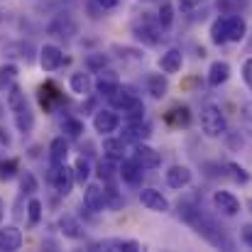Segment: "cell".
Instances as JSON below:
<instances>
[{"label": "cell", "instance_id": "obj_42", "mask_svg": "<svg viewBox=\"0 0 252 252\" xmlns=\"http://www.w3.org/2000/svg\"><path fill=\"white\" fill-rule=\"evenodd\" d=\"M113 52H118L120 59H132V62H142V59H145L142 49H132V47H120V44H115Z\"/></svg>", "mask_w": 252, "mask_h": 252}, {"label": "cell", "instance_id": "obj_41", "mask_svg": "<svg viewBox=\"0 0 252 252\" xmlns=\"http://www.w3.org/2000/svg\"><path fill=\"white\" fill-rule=\"evenodd\" d=\"M17 176V159H0V181H10Z\"/></svg>", "mask_w": 252, "mask_h": 252}, {"label": "cell", "instance_id": "obj_15", "mask_svg": "<svg viewBox=\"0 0 252 252\" xmlns=\"http://www.w3.org/2000/svg\"><path fill=\"white\" fill-rule=\"evenodd\" d=\"M140 100V95H137V91L132 88V86H120L113 95H110V105L115 108V110H127L130 105H135Z\"/></svg>", "mask_w": 252, "mask_h": 252}, {"label": "cell", "instance_id": "obj_29", "mask_svg": "<svg viewBox=\"0 0 252 252\" xmlns=\"http://www.w3.org/2000/svg\"><path fill=\"white\" fill-rule=\"evenodd\" d=\"M69 86H71V91H74V93H79V95H91L93 81H91V76H88V74H84V71H76V74H71Z\"/></svg>", "mask_w": 252, "mask_h": 252}, {"label": "cell", "instance_id": "obj_37", "mask_svg": "<svg viewBox=\"0 0 252 252\" xmlns=\"http://www.w3.org/2000/svg\"><path fill=\"white\" fill-rule=\"evenodd\" d=\"M15 79H17V66L15 64H2L0 66V88L7 91L10 86L15 84Z\"/></svg>", "mask_w": 252, "mask_h": 252}, {"label": "cell", "instance_id": "obj_7", "mask_svg": "<svg viewBox=\"0 0 252 252\" xmlns=\"http://www.w3.org/2000/svg\"><path fill=\"white\" fill-rule=\"evenodd\" d=\"M52 184H54V189H57L59 196H69L71 189H74V184H76L74 167H66V164L57 167L54 169V174H52Z\"/></svg>", "mask_w": 252, "mask_h": 252}, {"label": "cell", "instance_id": "obj_6", "mask_svg": "<svg viewBox=\"0 0 252 252\" xmlns=\"http://www.w3.org/2000/svg\"><path fill=\"white\" fill-rule=\"evenodd\" d=\"M93 127H95V132H100V135H110V132H115V130L120 127V115L115 113V108H113V110H110V108L95 110V115H93Z\"/></svg>", "mask_w": 252, "mask_h": 252}, {"label": "cell", "instance_id": "obj_4", "mask_svg": "<svg viewBox=\"0 0 252 252\" xmlns=\"http://www.w3.org/2000/svg\"><path fill=\"white\" fill-rule=\"evenodd\" d=\"M162 30H164V27H162L159 22H152V20H142V22H135V25H132V34H135L140 42L150 44V47H157V44L164 39Z\"/></svg>", "mask_w": 252, "mask_h": 252}, {"label": "cell", "instance_id": "obj_19", "mask_svg": "<svg viewBox=\"0 0 252 252\" xmlns=\"http://www.w3.org/2000/svg\"><path fill=\"white\" fill-rule=\"evenodd\" d=\"M66 157H69V142L64 137H54L49 142V164H52V169L66 164Z\"/></svg>", "mask_w": 252, "mask_h": 252}, {"label": "cell", "instance_id": "obj_13", "mask_svg": "<svg viewBox=\"0 0 252 252\" xmlns=\"http://www.w3.org/2000/svg\"><path fill=\"white\" fill-rule=\"evenodd\" d=\"M213 206H216V211H220L223 216H230V218L240 213V201L230 191H216L213 193Z\"/></svg>", "mask_w": 252, "mask_h": 252}, {"label": "cell", "instance_id": "obj_25", "mask_svg": "<svg viewBox=\"0 0 252 252\" xmlns=\"http://www.w3.org/2000/svg\"><path fill=\"white\" fill-rule=\"evenodd\" d=\"M167 91H169V81L164 74H150V76H147V93H150L152 98L159 100V98L167 95Z\"/></svg>", "mask_w": 252, "mask_h": 252}, {"label": "cell", "instance_id": "obj_32", "mask_svg": "<svg viewBox=\"0 0 252 252\" xmlns=\"http://www.w3.org/2000/svg\"><path fill=\"white\" fill-rule=\"evenodd\" d=\"M211 42L213 44H225L228 42V30H225V15L223 17H218V20H213V25H211Z\"/></svg>", "mask_w": 252, "mask_h": 252}, {"label": "cell", "instance_id": "obj_31", "mask_svg": "<svg viewBox=\"0 0 252 252\" xmlns=\"http://www.w3.org/2000/svg\"><path fill=\"white\" fill-rule=\"evenodd\" d=\"M5 95H7V108L15 113V110H20L22 105H27V98H25V91L17 86V81L10 86L7 91H5Z\"/></svg>", "mask_w": 252, "mask_h": 252}, {"label": "cell", "instance_id": "obj_40", "mask_svg": "<svg viewBox=\"0 0 252 252\" xmlns=\"http://www.w3.org/2000/svg\"><path fill=\"white\" fill-rule=\"evenodd\" d=\"M123 118H125V123H137V120H142V118H145V103L137 100L135 105H130L127 110H123Z\"/></svg>", "mask_w": 252, "mask_h": 252}, {"label": "cell", "instance_id": "obj_20", "mask_svg": "<svg viewBox=\"0 0 252 252\" xmlns=\"http://www.w3.org/2000/svg\"><path fill=\"white\" fill-rule=\"evenodd\" d=\"M22 233H20V228H15V225H5V228H0V250H20L22 248Z\"/></svg>", "mask_w": 252, "mask_h": 252}, {"label": "cell", "instance_id": "obj_50", "mask_svg": "<svg viewBox=\"0 0 252 252\" xmlns=\"http://www.w3.org/2000/svg\"><path fill=\"white\" fill-rule=\"evenodd\" d=\"M2 216H5V211H2V201H0V223H2Z\"/></svg>", "mask_w": 252, "mask_h": 252}, {"label": "cell", "instance_id": "obj_44", "mask_svg": "<svg viewBox=\"0 0 252 252\" xmlns=\"http://www.w3.org/2000/svg\"><path fill=\"white\" fill-rule=\"evenodd\" d=\"M225 169L230 171V176H233L235 181H240V184H248V181H250V174L240 167L238 162H228V164H225Z\"/></svg>", "mask_w": 252, "mask_h": 252}, {"label": "cell", "instance_id": "obj_5", "mask_svg": "<svg viewBox=\"0 0 252 252\" xmlns=\"http://www.w3.org/2000/svg\"><path fill=\"white\" fill-rule=\"evenodd\" d=\"M108 189L100 186V184H88L84 191V206L91 213H100L105 206H108Z\"/></svg>", "mask_w": 252, "mask_h": 252}, {"label": "cell", "instance_id": "obj_38", "mask_svg": "<svg viewBox=\"0 0 252 252\" xmlns=\"http://www.w3.org/2000/svg\"><path fill=\"white\" fill-rule=\"evenodd\" d=\"M37 189H39V184H37L34 174L32 171H20V191L22 193H34Z\"/></svg>", "mask_w": 252, "mask_h": 252}, {"label": "cell", "instance_id": "obj_26", "mask_svg": "<svg viewBox=\"0 0 252 252\" xmlns=\"http://www.w3.org/2000/svg\"><path fill=\"white\" fill-rule=\"evenodd\" d=\"M37 98H39V105H42L47 113H52V108H54L52 103H54V100H62V93H59V88L54 84H44V86H39V95H37Z\"/></svg>", "mask_w": 252, "mask_h": 252}, {"label": "cell", "instance_id": "obj_27", "mask_svg": "<svg viewBox=\"0 0 252 252\" xmlns=\"http://www.w3.org/2000/svg\"><path fill=\"white\" fill-rule=\"evenodd\" d=\"M125 140L123 137H105L103 140V155L105 157H110V159H123V155H125Z\"/></svg>", "mask_w": 252, "mask_h": 252}, {"label": "cell", "instance_id": "obj_39", "mask_svg": "<svg viewBox=\"0 0 252 252\" xmlns=\"http://www.w3.org/2000/svg\"><path fill=\"white\" fill-rule=\"evenodd\" d=\"M74 174H76V184H86V181H88V176H91V164H88L86 157H79V159L74 162Z\"/></svg>", "mask_w": 252, "mask_h": 252}, {"label": "cell", "instance_id": "obj_28", "mask_svg": "<svg viewBox=\"0 0 252 252\" xmlns=\"http://www.w3.org/2000/svg\"><path fill=\"white\" fill-rule=\"evenodd\" d=\"M98 176H100V181H103V184L115 181V179L120 176V171H118V159L103 157V159L98 162Z\"/></svg>", "mask_w": 252, "mask_h": 252}, {"label": "cell", "instance_id": "obj_24", "mask_svg": "<svg viewBox=\"0 0 252 252\" xmlns=\"http://www.w3.org/2000/svg\"><path fill=\"white\" fill-rule=\"evenodd\" d=\"M59 230L64 233V238H71V240L84 238V228H81V223H79L74 216H69V213H64V216L59 218Z\"/></svg>", "mask_w": 252, "mask_h": 252}, {"label": "cell", "instance_id": "obj_3", "mask_svg": "<svg viewBox=\"0 0 252 252\" xmlns=\"http://www.w3.org/2000/svg\"><path fill=\"white\" fill-rule=\"evenodd\" d=\"M88 250L93 252H140L142 245L137 240H130V238H108V240H95L88 245Z\"/></svg>", "mask_w": 252, "mask_h": 252}, {"label": "cell", "instance_id": "obj_17", "mask_svg": "<svg viewBox=\"0 0 252 252\" xmlns=\"http://www.w3.org/2000/svg\"><path fill=\"white\" fill-rule=\"evenodd\" d=\"M225 30H228V42H243L248 34V22L240 15L230 12L225 15Z\"/></svg>", "mask_w": 252, "mask_h": 252}, {"label": "cell", "instance_id": "obj_47", "mask_svg": "<svg viewBox=\"0 0 252 252\" xmlns=\"http://www.w3.org/2000/svg\"><path fill=\"white\" fill-rule=\"evenodd\" d=\"M243 79H245L248 86H252V59H248V62L243 64Z\"/></svg>", "mask_w": 252, "mask_h": 252}, {"label": "cell", "instance_id": "obj_9", "mask_svg": "<svg viewBox=\"0 0 252 252\" xmlns=\"http://www.w3.org/2000/svg\"><path fill=\"white\" fill-rule=\"evenodd\" d=\"M140 203L152 213H167L169 211L167 196H162V191H157V189H142L140 191Z\"/></svg>", "mask_w": 252, "mask_h": 252}, {"label": "cell", "instance_id": "obj_1", "mask_svg": "<svg viewBox=\"0 0 252 252\" xmlns=\"http://www.w3.org/2000/svg\"><path fill=\"white\" fill-rule=\"evenodd\" d=\"M179 218L184 223H189L203 240H208L213 248H223V250H233V243L228 240V235L223 233V228L211 218L206 216L201 208L191 206V203H179Z\"/></svg>", "mask_w": 252, "mask_h": 252}, {"label": "cell", "instance_id": "obj_30", "mask_svg": "<svg viewBox=\"0 0 252 252\" xmlns=\"http://www.w3.org/2000/svg\"><path fill=\"white\" fill-rule=\"evenodd\" d=\"M12 115H15V127H17L20 132H30V130L34 127V115H32L30 105H22V108L15 110Z\"/></svg>", "mask_w": 252, "mask_h": 252}, {"label": "cell", "instance_id": "obj_2", "mask_svg": "<svg viewBox=\"0 0 252 252\" xmlns=\"http://www.w3.org/2000/svg\"><path fill=\"white\" fill-rule=\"evenodd\" d=\"M201 130L206 137H223L228 135V120L223 115V110L213 103H206L201 108Z\"/></svg>", "mask_w": 252, "mask_h": 252}, {"label": "cell", "instance_id": "obj_23", "mask_svg": "<svg viewBox=\"0 0 252 252\" xmlns=\"http://www.w3.org/2000/svg\"><path fill=\"white\" fill-rule=\"evenodd\" d=\"M230 79V64L228 62H213L208 66V86L218 88Z\"/></svg>", "mask_w": 252, "mask_h": 252}, {"label": "cell", "instance_id": "obj_10", "mask_svg": "<svg viewBox=\"0 0 252 252\" xmlns=\"http://www.w3.org/2000/svg\"><path fill=\"white\" fill-rule=\"evenodd\" d=\"M62 64H64V52L57 44H44L39 49V66L44 71H57L62 69Z\"/></svg>", "mask_w": 252, "mask_h": 252}, {"label": "cell", "instance_id": "obj_36", "mask_svg": "<svg viewBox=\"0 0 252 252\" xmlns=\"http://www.w3.org/2000/svg\"><path fill=\"white\" fill-rule=\"evenodd\" d=\"M7 49V54L10 57H20V59H25V62H32V44H27V42H17V44H7L5 47Z\"/></svg>", "mask_w": 252, "mask_h": 252}, {"label": "cell", "instance_id": "obj_21", "mask_svg": "<svg viewBox=\"0 0 252 252\" xmlns=\"http://www.w3.org/2000/svg\"><path fill=\"white\" fill-rule=\"evenodd\" d=\"M164 118H167L169 125H174V127H189V123H191V108L176 103V105L169 108Z\"/></svg>", "mask_w": 252, "mask_h": 252}, {"label": "cell", "instance_id": "obj_35", "mask_svg": "<svg viewBox=\"0 0 252 252\" xmlns=\"http://www.w3.org/2000/svg\"><path fill=\"white\" fill-rule=\"evenodd\" d=\"M42 220V201L39 198H30L27 201V225L34 228Z\"/></svg>", "mask_w": 252, "mask_h": 252}, {"label": "cell", "instance_id": "obj_12", "mask_svg": "<svg viewBox=\"0 0 252 252\" xmlns=\"http://www.w3.org/2000/svg\"><path fill=\"white\" fill-rule=\"evenodd\" d=\"M120 137H123L125 142L140 145V142H145V140L152 137V127H150L147 123H142V120H137V123H125V130H123Z\"/></svg>", "mask_w": 252, "mask_h": 252}, {"label": "cell", "instance_id": "obj_8", "mask_svg": "<svg viewBox=\"0 0 252 252\" xmlns=\"http://www.w3.org/2000/svg\"><path fill=\"white\" fill-rule=\"evenodd\" d=\"M47 32H49L52 37L69 39V37H74V34L79 32V25H76L69 15H59V17H54V20L47 25Z\"/></svg>", "mask_w": 252, "mask_h": 252}, {"label": "cell", "instance_id": "obj_33", "mask_svg": "<svg viewBox=\"0 0 252 252\" xmlns=\"http://www.w3.org/2000/svg\"><path fill=\"white\" fill-rule=\"evenodd\" d=\"M84 66L88 69V71H103L105 66H108V57L105 54H100V52H93V54H86L84 59Z\"/></svg>", "mask_w": 252, "mask_h": 252}, {"label": "cell", "instance_id": "obj_16", "mask_svg": "<svg viewBox=\"0 0 252 252\" xmlns=\"http://www.w3.org/2000/svg\"><path fill=\"white\" fill-rule=\"evenodd\" d=\"M164 179H167V184L171 186V189H184V186H189V184H191L193 174H191V169L184 167V164H174V167L167 169Z\"/></svg>", "mask_w": 252, "mask_h": 252}, {"label": "cell", "instance_id": "obj_14", "mask_svg": "<svg viewBox=\"0 0 252 252\" xmlns=\"http://www.w3.org/2000/svg\"><path fill=\"white\" fill-rule=\"evenodd\" d=\"M118 171H120V179H123L125 184H130V186H137V184H142L145 167H142V164H137L135 159H120Z\"/></svg>", "mask_w": 252, "mask_h": 252}, {"label": "cell", "instance_id": "obj_22", "mask_svg": "<svg viewBox=\"0 0 252 252\" xmlns=\"http://www.w3.org/2000/svg\"><path fill=\"white\" fill-rule=\"evenodd\" d=\"M181 64H184V54H181V49H176V47L167 49V52L159 57V69H162L164 74H176V71L181 69Z\"/></svg>", "mask_w": 252, "mask_h": 252}, {"label": "cell", "instance_id": "obj_34", "mask_svg": "<svg viewBox=\"0 0 252 252\" xmlns=\"http://www.w3.org/2000/svg\"><path fill=\"white\" fill-rule=\"evenodd\" d=\"M62 127H64V132L69 135V137H81L86 132V125L84 120H79V118H74V115H69V118H64V123H62Z\"/></svg>", "mask_w": 252, "mask_h": 252}, {"label": "cell", "instance_id": "obj_45", "mask_svg": "<svg viewBox=\"0 0 252 252\" xmlns=\"http://www.w3.org/2000/svg\"><path fill=\"white\" fill-rule=\"evenodd\" d=\"M240 238H243V243H245L248 248H252V223L243 225V230H240Z\"/></svg>", "mask_w": 252, "mask_h": 252}, {"label": "cell", "instance_id": "obj_43", "mask_svg": "<svg viewBox=\"0 0 252 252\" xmlns=\"http://www.w3.org/2000/svg\"><path fill=\"white\" fill-rule=\"evenodd\" d=\"M157 22L169 30L171 27V22H174V7H171V2H162V7H159V15H157Z\"/></svg>", "mask_w": 252, "mask_h": 252}, {"label": "cell", "instance_id": "obj_48", "mask_svg": "<svg viewBox=\"0 0 252 252\" xmlns=\"http://www.w3.org/2000/svg\"><path fill=\"white\" fill-rule=\"evenodd\" d=\"M0 142H2L5 147L12 142V137H10V132H7V127H5V125H0Z\"/></svg>", "mask_w": 252, "mask_h": 252}, {"label": "cell", "instance_id": "obj_49", "mask_svg": "<svg viewBox=\"0 0 252 252\" xmlns=\"http://www.w3.org/2000/svg\"><path fill=\"white\" fill-rule=\"evenodd\" d=\"M98 5H100L103 10H113V7L120 5V0H98Z\"/></svg>", "mask_w": 252, "mask_h": 252}, {"label": "cell", "instance_id": "obj_11", "mask_svg": "<svg viewBox=\"0 0 252 252\" xmlns=\"http://www.w3.org/2000/svg\"><path fill=\"white\" fill-rule=\"evenodd\" d=\"M132 159L137 162V164H142L145 169H157L162 164V157H159V152L155 150V147H150V145H145V142H140V145H135V152H132Z\"/></svg>", "mask_w": 252, "mask_h": 252}, {"label": "cell", "instance_id": "obj_46", "mask_svg": "<svg viewBox=\"0 0 252 252\" xmlns=\"http://www.w3.org/2000/svg\"><path fill=\"white\" fill-rule=\"evenodd\" d=\"M201 2H203V0H179V5H181V12H191V10H196Z\"/></svg>", "mask_w": 252, "mask_h": 252}, {"label": "cell", "instance_id": "obj_18", "mask_svg": "<svg viewBox=\"0 0 252 252\" xmlns=\"http://www.w3.org/2000/svg\"><path fill=\"white\" fill-rule=\"evenodd\" d=\"M93 88H95V93H98V95L110 98V95L120 88V79H118V74H115V71H100V76L95 79Z\"/></svg>", "mask_w": 252, "mask_h": 252}, {"label": "cell", "instance_id": "obj_51", "mask_svg": "<svg viewBox=\"0 0 252 252\" xmlns=\"http://www.w3.org/2000/svg\"><path fill=\"white\" fill-rule=\"evenodd\" d=\"M250 208H252V201H250Z\"/></svg>", "mask_w": 252, "mask_h": 252}]
</instances>
